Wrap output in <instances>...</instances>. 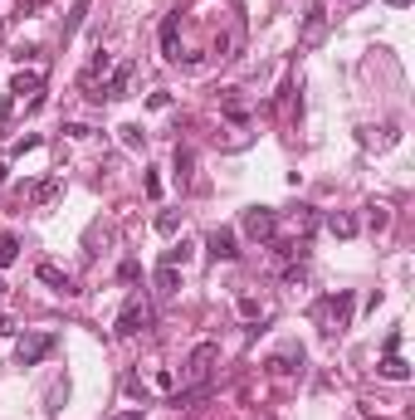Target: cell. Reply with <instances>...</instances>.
I'll return each instance as SVG.
<instances>
[{
  "mask_svg": "<svg viewBox=\"0 0 415 420\" xmlns=\"http://www.w3.org/2000/svg\"><path fill=\"white\" fill-rule=\"evenodd\" d=\"M312 317H317V327L332 337V332H342L347 322H352V294L347 289H337V294H327V298H317V308H312Z\"/></svg>",
  "mask_w": 415,
  "mask_h": 420,
  "instance_id": "cell-1",
  "label": "cell"
},
{
  "mask_svg": "<svg viewBox=\"0 0 415 420\" xmlns=\"http://www.w3.org/2000/svg\"><path fill=\"white\" fill-rule=\"evenodd\" d=\"M215 362H220V342H196L191 357H186V381H191V386H206V376L215 372Z\"/></svg>",
  "mask_w": 415,
  "mask_h": 420,
  "instance_id": "cell-2",
  "label": "cell"
},
{
  "mask_svg": "<svg viewBox=\"0 0 415 420\" xmlns=\"http://www.w3.org/2000/svg\"><path fill=\"white\" fill-rule=\"evenodd\" d=\"M54 347H59V337H54V332H29V337H20L15 362H20V367H34V362H44Z\"/></svg>",
  "mask_w": 415,
  "mask_h": 420,
  "instance_id": "cell-3",
  "label": "cell"
},
{
  "mask_svg": "<svg viewBox=\"0 0 415 420\" xmlns=\"http://www.w3.org/2000/svg\"><path fill=\"white\" fill-rule=\"evenodd\" d=\"M244 235H249V239H274V235H279V215L269 206L244 210Z\"/></svg>",
  "mask_w": 415,
  "mask_h": 420,
  "instance_id": "cell-4",
  "label": "cell"
},
{
  "mask_svg": "<svg viewBox=\"0 0 415 420\" xmlns=\"http://www.w3.org/2000/svg\"><path fill=\"white\" fill-rule=\"evenodd\" d=\"M147 322H152V308H147V303L137 298V303H127V308L117 313V337H137V332H142Z\"/></svg>",
  "mask_w": 415,
  "mask_h": 420,
  "instance_id": "cell-5",
  "label": "cell"
},
{
  "mask_svg": "<svg viewBox=\"0 0 415 420\" xmlns=\"http://www.w3.org/2000/svg\"><path fill=\"white\" fill-rule=\"evenodd\" d=\"M162 59H181V10H171L166 20H162Z\"/></svg>",
  "mask_w": 415,
  "mask_h": 420,
  "instance_id": "cell-6",
  "label": "cell"
},
{
  "mask_svg": "<svg viewBox=\"0 0 415 420\" xmlns=\"http://www.w3.org/2000/svg\"><path fill=\"white\" fill-rule=\"evenodd\" d=\"M322 34H327V10L322 5H312L308 15H303V29H298V44H322Z\"/></svg>",
  "mask_w": 415,
  "mask_h": 420,
  "instance_id": "cell-7",
  "label": "cell"
},
{
  "mask_svg": "<svg viewBox=\"0 0 415 420\" xmlns=\"http://www.w3.org/2000/svg\"><path fill=\"white\" fill-rule=\"evenodd\" d=\"M127 84H132V64H117L107 74V84L98 88V98H127Z\"/></svg>",
  "mask_w": 415,
  "mask_h": 420,
  "instance_id": "cell-8",
  "label": "cell"
},
{
  "mask_svg": "<svg viewBox=\"0 0 415 420\" xmlns=\"http://www.w3.org/2000/svg\"><path fill=\"white\" fill-rule=\"evenodd\" d=\"M206 254L210 259H235V254H239V249H235V230H210Z\"/></svg>",
  "mask_w": 415,
  "mask_h": 420,
  "instance_id": "cell-9",
  "label": "cell"
},
{
  "mask_svg": "<svg viewBox=\"0 0 415 420\" xmlns=\"http://www.w3.org/2000/svg\"><path fill=\"white\" fill-rule=\"evenodd\" d=\"M34 274H39V279H44V284H54V289H59V294H79V284H74V279H69V274H64V269H59V264H39V269H34Z\"/></svg>",
  "mask_w": 415,
  "mask_h": 420,
  "instance_id": "cell-10",
  "label": "cell"
},
{
  "mask_svg": "<svg viewBox=\"0 0 415 420\" xmlns=\"http://www.w3.org/2000/svg\"><path fill=\"white\" fill-rule=\"evenodd\" d=\"M376 372H381L386 381H411V362H401L396 352H386V357L376 362Z\"/></svg>",
  "mask_w": 415,
  "mask_h": 420,
  "instance_id": "cell-11",
  "label": "cell"
},
{
  "mask_svg": "<svg viewBox=\"0 0 415 420\" xmlns=\"http://www.w3.org/2000/svg\"><path fill=\"white\" fill-rule=\"evenodd\" d=\"M327 230H332L337 239H352V235H357V215H347V210H332V215H327Z\"/></svg>",
  "mask_w": 415,
  "mask_h": 420,
  "instance_id": "cell-12",
  "label": "cell"
},
{
  "mask_svg": "<svg viewBox=\"0 0 415 420\" xmlns=\"http://www.w3.org/2000/svg\"><path fill=\"white\" fill-rule=\"evenodd\" d=\"M181 289V269L176 264H157V294H176Z\"/></svg>",
  "mask_w": 415,
  "mask_h": 420,
  "instance_id": "cell-13",
  "label": "cell"
},
{
  "mask_svg": "<svg viewBox=\"0 0 415 420\" xmlns=\"http://www.w3.org/2000/svg\"><path fill=\"white\" fill-rule=\"evenodd\" d=\"M39 88H44V79H39V74H15L10 98H25V93H39Z\"/></svg>",
  "mask_w": 415,
  "mask_h": 420,
  "instance_id": "cell-14",
  "label": "cell"
},
{
  "mask_svg": "<svg viewBox=\"0 0 415 420\" xmlns=\"http://www.w3.org/2000/svg\"><path fill=\"white\" fill-rule=\"evenodd\" d=\"M59 191H64V181H59V176H49V181H39V186H34V206H49V201H54Z\"/></svg>",
  "mask_w": 415,
  "mask_h": 420,
  "instance_id": "cell-15",
  "label": "cell"
},
{
  "mask_svg": "<svg viewBox=\"0 0 415 420\" xmlns=\"http://www.w3.org/2000/svg\"><path fill=\"white\" fill-rule=\"evenodd\" d=\"M191 166H196V152L191 147H176V181H191Z\"/></svg>",
  "mask_w": 415,
  "mask_h": 420,
  "instance_id": "cell-16",
  "label": "cell"
},
{
  "mask_svg": "<svg viewBox=\"0 0 415 420\" xmlns=\"http://www.w3.org/2000/svg\"><path fill=\"white\" fill-rule=\"evenodd\" d=\"M186 259H191V244H186V239H181V244H171V249L162 254V264H176V269H181Z\"/></svg>",
  "mask_w": 415,
  "mask_h": 420,
  "instance_id": "cell-17",
  "label": "cell"
},
{
  "mask_svg": "<svg viewBox=\"0 0 415 420\" xmlns=\"http://www.w3.org/2000/svg\"><path fill=\"white\" fill-rule=\"evenodd\" d=\"M84 15H88V0H79V5H74V15L64 20V39H74V29L84 25Z\"/></svg>",
  "mask_w": 415,
  "mask_h": 420,
  "instance_id": "cell-18",
  "label": "cell"
},
{
  "mask_svg": "<svg viewBox=\"0 0 415 420\" xmlns=\"http://www.w3.org/2000/svg\"><path fill=\"white\" fill-rule=\"evenodd\" d=\"M15 254H20V239H15V235H0V269L15 264Z\"/></svg>",
  "mask_w": 415,
  "mask_h": 420,
  "instance_id": "cell-19",
  "label": "cell"
},
{
  "mask_svg": "<svg viewBox=\"0 0 415 420\" xmlns=\"http://www.w3.org/2000/svg\"><path fill=\"white\" fill-rule=\"evenodd\" d=\"M157 230H162V235H176V230H181V215H176V210H162V215H157Z\"/></svg>",
  "mask_w": 415,
  "mask_h": 420,
  "instance_id": "cell-20",
  "label": "cell"
},
{
  "mask_svg": "<svg viewBox=\"0 0 415 420\" xmlns=\"http://www.w3.org/2000/svg\"><path fill=\"white\" fill-rule=\"evenodd\" d=\"M122 142H127V147H147V132H142V127H132V122H127V127H122Z\"/></svg>",
  "mask_w": 415,
  "mask_h": 420,
  "instance_id": "cell-21",
  "label": "cell"
},
{
  "mask_svg": "<svg viewBox=\"0 0 415 420\" xmlns=\"http://www.w3.org/2000/svg\"><path fill=\"white\" fill-rule=\"evenodd\" d=\"M367 210H371V215H367V220H371V230H386V225H391L386 206H367Z\"/></svg>",
  "mask_w": 415,
  "mask_h": 420,
  "instance_id": "cell-22",
  "label": "cell"
},
{
  "mask_svg": "<svg viewBox=\"0 0 415 420\" xmlns=\"http://www.w3.org/2000/svg\"><path fill=\"white\" fill-rule=\"evenodd\" d=\"M29 147H39V137H20V142H15V147H10V157H25V152H29Z\"/></svg>",
  "mask_w": 415,
  "mask_h": 420,
  "instance_id": "cell-23",
  "label": "cell"
},
{
  "mask_svg": "<svg viewBox=\"0 0 415 420\" xmlns=\"http://www.w3.org/2000/svg\"><path fill=\"white\" fill-rule=\"evenodd\" d=\"M142 186H147V196H162V176H157V171H147Z\"/></svg>",
  "mask_w": 415,
  "mask_h": 420,
  "instance_id": "cell-24",
  "label": "cell"
},
{
  "mask_svg": "<svg viewBox=\"0 0 415 420\" xmlns=\"http://www.w3.org/2000/svg\"><path fill=\"white\" fill-rule=\"evenodd\" d=\"M64 132H69V137H74V142H79V137H93V127H84V122H69V127H64Z\"/></svg>",
  "mask_w": 415,
  "mask_h": 420,
  "instance_id": "cell-25",
  "label": "cell"
},
{
  "mask_svg": "<svg viewBox=\"0 0 415 420\" xmlns=\"http://www.w3.org/2000/svg\"><path fill=\"white\" fill-rule=\"evenodd\" d=\"M112 420H142V411H122V416H112Z\"/></svg>",
  "mask_w": 415,
  "mask_h": 420,
  "instance_id": "cell-26",
  "label": "cell"
},
{
  "mask_svg": "<svg viewBox=\"0 0 415 420\" xmlns=\"http://www.w3.org/2000/svg\"><path fill=\"white\" fill-rule=\"evenodd\" d=\"M386 5H396V10H406V5H411V0H386Z\"/></svg>",
  "mask_w": 415,
  "mask_h": 420,
  "instance_id": "cell-27",
  "label": "cell"
},
{
  "mask_svg": "<svg viewBox=\"0 0 415 420\" xmlns=\"http://www.w3.org/2000/svg\"><path fill=\"white\" fill-rule=\"evenodd\" d=\"M347 5H367V0H347Z\"/></svg>",
  "mask_w": 415,
  "mask_h": 420,
  "instance_id": "cell-28",
  "label": "cell"
},
{
  "mask_svg": "<svg viewBox=\"0 0 415 420\" xmlns=\"http://www.w3.org/2000/svg\"><path fill=\"white\" fill-rule=\"evenodd\" d=\"M259 420H279V416H259Z\"/></svg>",
  "mask_w": 415,
  "mask_h": 420,
  "instance_id": "cell-29",
  "label": "cell"
},
{
  "mask_svg": "<svg viewBox=\"0 0 415 420\" xmlns=\"http://www.w3.org/2000/svg\"><path fill=\"white\" fill-rule=\"evenodd\" d=\"M0 294H5V284H0Z\"/></svg>",
  "mask_w": 415,
  "mask_h": 420,
  "instance_id": "cell-30",
  "label": "cell"
}]
</instances>
